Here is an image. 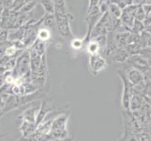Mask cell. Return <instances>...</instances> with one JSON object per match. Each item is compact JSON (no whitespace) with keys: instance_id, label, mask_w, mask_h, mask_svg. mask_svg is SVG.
<instances>
[{"instance_id":"obj_1","label":"cell","mask_w":151,"mask_h":141,"mask_svg":"<svg viewBox=\"0 0 151 141\" xmlns=\"http://www.w3.org/2000/svg\"><path fill=\"white\" fill-rule=\"evenodd\" d=\"M69 115L60 114L54 118L52 122L50 135L53 140H67L69 137V133L67 130L68 121H69Z\"/></svg>"},{"instance_id":"obj_13","label":"cell","mask_w":151,"mask_h":141,"mask_svg":"<svg viewBox=\"0 0 151 141\" xmlns=\"http://www.w3.org/2000/svg\"><path fill=\"white\" fill-rule=\"evenodd\" d=\"M86 49L87 53L89 54V56H91V55H97V54H101V46H100V44H99L94 39H90L89 40L87 41Z\"/></svg>"},{"instance_id":"obj_12","label":"cell","mask_w":151,"mask_h":141,"mask_svg":"<svg viewBox=\"0 0 151 141\" xmlns=\"http://www.w3.org/2000/svg\"><path fill=\"white\" fill-rule=\"evenodd\" d=\"M19 129H20V131L22 132V134H23V137L27 138V137H29L32 134H35V132H36V125H35V123H30V122L23 121L22 125H21V127Z\"/></svg>"},{"instance_id":"obj_14","label":"cell","mask_w":151,"mask_h":141,"mask_svg":"<svg viewBox=\"0 0 151 141\" xmlns=\"http://www.w3.org/2000/svg\"><path fill=\"white\" fill-rule=\"evenodd\" d=\"M108 2V0H107ZM107 12L109 13L111 18L114 19H120L122 15V9L119 8L117 5L108 2V8H107Z\"/></svg>"},{"instance_id":"obj_8","label":"cell","mask_w":151,"mask_h":141,"mask_svg":"<svg viewBox=\"0 0 151 141\" xmlns=\"http://www.w3.org/2000/svg\"><path fill=\"white\" fill-rule=\"evenodd\" d=\"M144 103H145V100H144L143 95L133 91L132 95L131 97V100H129V111L136 112V111L141 110L144 106Z\"/></svg>"},{"instance_id":"obj_5","label":"cell","mask_w":151,"mask_h":141,"mask_svg":"<svg viewBox=\"0 0 151 141\" xmlns=\"http://www.w3.org/2000/svg\"><path fill=\"white\" fill-rule=\"evenodd\" d=\"M108 66L106 59L101 54L89 56V71L93 75H98L102 72Z\"/></svg>"},{"instance_id":"obj_22","label":"cell","mask_w":151,"mask_h":141,"mask_svg":"<svg viewBox=\"0 0 151 141\" xmlns=\"http://www.w3.org/2000/svg\"><path fill=\"white\" fill-rule=\"evenodd\" d=\"M145 18V13L144 9H143L142 5L138 4V8H137V10H136V13H135V20L144 22Z\"/></svg>"},{"instance_id":"obj_6","label":"cell","mask_w":151,"mask_h":141,"mask_svg":"<svg viewBox=\"0 0 151 141\" xmlns=\"http://www.w3.org/2000/svg\"><path fill=\"white\" fill-rule=\"evenodd\" d=\"M126 62L131 65L129 67H133L135 69H138L142 72H147L151 69V64L147 59H145V56H141L140 54L132 55L128 57Z\"/></svg>"},{"instance_id":"obj_20","label":"cell","mask_w":151,"mask_h":141,"mask_svg":"<svg viewBox=\"0 0 151 141\" xmlns=\"http://www.w3.org/2000/svg\"><path fill=\"white\" fill-rule=\"evenodd\" d=\"M108 2L117 5V6L123 10L124 9H126L127 7L133 4V0H108Z\"/></svg>"},{"instance_id":"obj_23","label":"cell","mask_w":151,"mask_h":141,"mask_svg":"<svg viewBox=\"0 0 151 141\" xmlns=\"http://www.w3.org/2000/svg\"><path fill=\"white\" fill-rule=\"evenodd\" d=\"M144 95L150 97L151 98V80H147L145 79V93Z\"/></svg>"},{"instance_id":"obj_7","label":"cell","mask_w":151,"mask_h":141,"mask_svg":"<svg viewBox=\"0 0 151 141\" xmlns=\"http://www.w3.org/2000/svg\"><path fill=\"white\" fill-rule=\"evenodd\" d=\"M125 72H126L128 80L133 87L142 85L145 82V76L144 72L139 71L138 69H135L133 67H129L128 70H125Z\"/></svg>"},{"instance_id":"obj_15","label":"cell","mask_w":151,"mask_h":141,"mask_svg":"<svg viewBox=\"0 0 151 141\" xmlns=\"http://www.w3.org/2000/svg\"><path fill=\"white\" fill-rule=\"evenodd\" d=\"M52 37V31L50 28L41 27L39 28L38 33H37V40L42 41V43H47V41L51 39Z\"/></svg>"},{"instance_id":"obj_2","label":"cell","mask_w":151,"mask_h":141,"mask_svg":"<svg viewBox=\"0 0 151 141\" xmlns=\"http://www.w3.org/2000/svg\"><path fill=\"white\" fill-rule=\"evenodd\" d=\"M55 27L57 28L59 35L67 40H71L74 38V35L70 28V23L73 21V16L70 12H68L66 14L55 13Z\"/></svg>"},{"instance_id":"obj_11","label":"cell","mask_w":151,"mask_h":141,"mask_svg":"<svg viewBox=\"0 0 151 141\" xmlns=\"http://www.w3.org/2000/svg\"><path fill=\"white\" fill-rule=\"evenodd\" d=\"M25 28L24 27L19 28H12L8 30V38L9 41H15V40H22L24 35Z\"/></svg>"},{"instance_id":"obj_24","label":"cell","mask_w":151,"mask_h":141,"mask_svg":"<svg viewBox=\"0 0 151 141\" xmlns=\"http://www.w3.org/2000/svg\"><path fill=\"white\" fill-rule=\"evenodd\" d=\"M101 0H89V5H88V9H87V12H89L92 9H94L95 7L99 6L100 4Z\"/></svg>"},{"instance_id":"obj_17","label":"cell","mask_w":151,"mask_h":141,"mask_svg":"<svg viewBox=\"0 0 151 141\" xmlns=\"http://www.w3.org/2000/svg\"><path fill=\"white\" fill-rule=\"evenodd\" d=\"M42 27L50 28V29L53 27H55V14L46 13V14L43 15Z\"/></svg>"},{"instance_id":"obj_9","label":"cell","mask_w":151,"mask_h":141,"mask_svg":"<svg viewBox=\"0 0 151 141\" xmlns=\"http://www.w3.org/2000/svg\"><path fill=\"white\" fill-rule=\"evenodd\" d=\"M51 112H52V108L49 106L48 103L46 101L41 102L38 115H37V118H36V122H35L36 128H37L41 122H43L45 121L46 117H47Z\"/></svg>"},{"instance_id":"obj_3","label":"cell","mask_w":151,"mask_h":141,"mask_svg":"<svg viewBox=\"0 0 151 141\" xmlns=\"http://www.w3.org/2000/svg\"><path fill=\"white\" fill-rule=\"evenodd\" d=\"M117 75L120 78L123 85V90H122V94H121V106L124 111H129V100L133 93V86L129 83L128 80L126 72L123 69L117 70Z\"/></svg>"},{"instance_id":"obj_18","label":"cell","mask_w":151,"mask_h":141,"mask_svg":"<svg viewBox=\"0 0 151 141\" xmlns=\"http://www.w3.org/2000/svg\"><path fill=\"white\" fill-rule=\"evenodd\" d=\"M41 6L43 7L46 13L55 14V6H54V0H40L39 2Z\"/></svg>"},{"instance_id":"obj_4","label":"cell","mask_w":151,"mask_h":141,"mask_svg":"<svg viewBox=\"0 0 151 141\" xmlns=\"http://www.w3.org/2000/svg\"><path fill=\"white\" fill-rule=\"evenodd\" d=\"M13 72H15L13 74H15L16 77L24 76L30 74V56L28 50L23 52L18 57H16Z\"/></svg>"},{"instance_id":"obj_10","label":"cell","mask_w":151,"mask_h":141,"mask_svg":"<svg viewBox=\"0 0 151 141\" xmlns=\"http://www.w3.org/2000/svg\"><path fill=\"white\" fill-rule=\"evenodd\" d=\"M40 106H33L27 109L24 113L21 115V118L24 121H27L30 123H35L36 122V118L39 112Z\"/></svg>"},{"instance_id":"obj_16","label":"cell","mask_w":151,"mask_h":141,"mask_svg":"<svg viewBox=\"0 0 151 141\" xmlns=\"http://www.w3.org/2000/svg\"><path fill=\"white\" fill-rule=\"evenodd\" d=\"M54 6H55V13L66 14L69 12H68L65 0H54Z\"/></svg>"},{"instance_id":"obj_26","label":"cell","mask_w":151,"mask_h":141,"mask_svg":"<svg viewBox=\"0 0 151 141\" xmlns=\"http://www.w3.org/2000/svg\"><path fill=\"white\" fill-rule=\"evenodd\" d=\"M0 5H2V0H0Z\"/></svg>"},{"instance_id":"obj_19","label":"cell","mask_w":151,"mask_h":141,"mask_svg":"<svg viewBox=\"0 0 151 141\" xmlns=\"http://www.w3.org/2000/svg\"><path fill=\"white\" fill-rule=\"evenodd\" d=\"M84 40L80 38H73L70 40V47L75 51H80L84 47Z\"/></svg>"},{"instance_id":"obj_25","label":"cell","mask_w":151,"mask_h":141,"mask_svg":"<svg viewBox=\"0 0 151 141\" xmlns=\"http://www.w3.org/2000/svg\"><path fill=\"white\" fill-rule=\"evenodd\" d=\"M2 30V27H1V25H0V31H1Z\"/></svg>"},{"instance_id":"obj_21","label":"cell","mask_w":151,"mask_h":141,"mask_svg":"<svg viewBox=\"0 0 151 141\" xmlns=\"http://www.w3.org/2000/svg\"><path fill=\"white\" fill-rule=\"evenodd\" d=\"M145 29V27L143 22H141V21H138V20H134L132 27V33L140 34V33H142Z\"/></svg>"}]
</instances>
